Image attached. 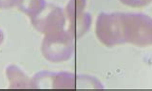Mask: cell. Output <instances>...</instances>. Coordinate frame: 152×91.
<instances>
[{
	"label": "cell",
	"instance_id": "obj_1",
	"mask_svg": "<svg viewBox=\"0 0 152 91\" xmlns=\"http://www.w3.org/2000/svg\"><path fill=\"white\" fill-rule=\"evenodd\" d=\"M77 84H83L84 88H103L96 79L88 76H77L73 73H48L42 72L31 79L32 88H77Z\"/></svg>",
	"mask_w": 152,
	"mask_h": 91
},
{
	"label": "cell",
	"instance_id": "obj_2",
	"mask_svg": "<svg viewBox=\"0 0 152 91\" xmlns=\"http://www.w3.org/2000/svg\"><path fill=\"white\" fill-rule=\"evenodd\" d=\"M125 43L146 47L152 45V17L145 14L122 13Z\"/></svg>",
	"mask_w": 152,
	"mask_h": 91
},
{
	"label": "cell",
	"instance_id": "obj_3",
	"mask_svg": "<svg viewBox=\"0 0 152 91\" xmlns=\"http://www.w3.org/2000/svg\"><path fill=\"white\" fill-rule=\"evenodd\" d=\"M95 35L103 45L113 47L124 44L122 13H101L95 21Z\"/></svg>",
	"mask_w": 152,
	"mask_h": 91
},
{
	"label": "cell",
	"instance_id": "obj_4",
	"mask_svg": "<svg viewBox=\"0 0 152 91\" xmlns=\"http://www.w3.org/2000/svg\"><path fill=\"white\" fill-rule=\"evenodd\" d=\"M74 40L69 31L45 35L42 42V53L51 62L69 61L74 54Z\"/></svg>",
	"mask_w": 152,
	"mask_h": 91
},
{
	"label": "cell",
	"instance_id": "obj_5",
	"mask_svg": "<svg viewBox=\"0 0 152 91\" xmlns=\"http://www.w3.org/2000/svg\"><path fill=\"white\" fill-rule=\"evenodd\" d=\"M31 22L36 30L45 35L66 30L65 10L52 5H46L38 15L31 18Z\"/></svg>",
	"mask_w": 152,
	"mask_h": 91
},
{
	"label": "cell",
	"instance_id": "obj_6",
	"mask_svg": "<svg viewBox=\"0 0 152 91\" xmlns=\"http://www.w3.org/2000/svg\"><path fill=\"white\" fill-rule=\"evenodd\" d=\"M6 76L9 81L10 88H32L29 77L17 65L11 64L8 66L6 68Z\"/></svg>",
	"mask_w": 152,
	"mask_h": 91
},
{
	"label": "cell",
	"instance_id": "obj_7",
	"mask_svg": "<svg viewBox=\"0 0 152 91\" xmlns=\"http://www.w3.org/2000/svg\"><path fill=\"white\" fill-rule=\"evenodd\" d=\"M91 24V17L90 14L84 13L70 21L66 22V30L74 39L81 38L88 31Z\"/></svg>",
	"mask_w": 152,
	"mask_h": 91
},
{
	"label": "cell",
	"instance_id": "obj_8",
	"mask_svg": "<svg viewBox=\"0 0 152 91\" xmlns=\"http://www.w3.org/2000/svg\"><path fill=\"white\" fill-rule=\"evenodd\" d=\"M47 5L45 0H18L17 7L30 18L35 17Z\"/></svg>",
	"mask_w": 152,
	"mask_h": 91
},
{
	"label": "cell",
	"instance_id": "obj_9",
	"mask_svg": "<svg viewBox=\"0 0 152 91\" xmlns=\"http://www.w3.org/2000/svg\"><path fill=\"white\" fill-rule=\"evenodd\" d=\"M87 0H69L65 8L66 22L78 17L85 12Z\"/></svg>",
	"mask_w": 152,
	"mask_h": 91
},
{
	"label": "cell",
	"instance_id": "obj_10",
	"mask_svg": "<svg viewBox=\"0 0 152 91\" xmlns=\"http://www.w3.org/2000/svg\"><path fill=\"white\" fill-rule=\"evenodd\" d=\"M123 5L132 8H142L152 3V0H118Z\"/></svg>",
	"mask_w": 152,
	"mask_h": 91
},
{
	"label": "cell",
	"instance_id": "obj_11",
	"mask_svg": "<svg viewBox=\"0 0 152 91\" xmlns=\"http://www.w3.org/2000/svg\"><path fill=\"white\" fill-rule=\"evenodd\" d=\"M18 0H0V9H11L17 6Z\"/></svg>",
	"mask_w": 152,
	"mask_h": 91
},
{
	"label": "cell",
	"instance_id": "obj_12",
	"mask_svg": "<svg viewBox=\"0 0 152 91\" xmlns=\"http://www.w3.org/2000/svg\"><path fill=\"white\" fill-rule=\"evenodd\" d=\"M4 41V33L2 32V30H0V46Z\"/></svg>",
	"mask_w": 152,
	"mask_h": 91
}]
</instances>
